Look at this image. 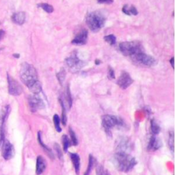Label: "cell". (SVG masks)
<instances>
[{
  "mask_svg": "<svg viewBox=\"0 0 175 175\" xmlns=\"http://www.w3.org/2000/svg\"><path fill=\"white\" fill-rule=\"evenodd\" d=\"M133 80L127 71H123L117 80V85L122 90H126L133 83Z\"/></svg>",
  "mask_w": 175,
  "mask_h": 175,
  "instance_id": "11",
  "label": "cell"
},
{
  "mask_svg": "<svg viewBox=\"0 0 175 175\" xmlns=\"http://www.w3.org/2000/svg\"><path fill=\"white\" fill-rule=\"evenodd\" d=\"M170 62L171 63V65H172V67H173V68L174 69V58L173 57L170 60Z\"/></svg>",
  "mask_w": 175,
  "mask_h": 175,
  "instance_id": "35",
  "label": "cell"
},
{
  "mask_svg": "<svg viewBox=\"0 0 175 175\" xmlns=\"http://www.w3.org/2000/svg\"><path fill=\"white\" fill-rule=\"evenodd\" d=\"M151 128L152 133L153 135H157L160 133L161 131V128L160 125L157 124V122L155 120H152L151 122Z\"/></svg>",
  "mask_w": 175,
  "mask_h": 175,
  "instance_id": "21",
  "label": "cell"
},
{
  "mask_svg": "<svg viewBox=\"0 0 175 175\" xmlns=\"http://www.w3.org/2000/svg\"><path fill=\"white\" fill-rule=\"evenodd\" d=\"M62 144H63L64 151L65 152V153H67V152L68 151L69 146H71V141L70 140H69V138L68 137L67 135H64L63 136H62Z\"/></svg>",
  "mask_w": 175,
  "mask_h": 175,
  "instance_id": "25",
  "label": "cell"
},
{
  "mask_svg": "<svg viewBox=\"0 0 175 175\" xmlns=\"http://www.w3.org/2000/svg\"><path fill=\"white\" fill-rule=\"evenodd\" d=\"M102 126L108 136L112 137V130L114 128H123L125 124L119 117L112 115H105L102 117Z\"/></svg>",
  "mask_w": 175,
  "mask_h": 175,
  "instance_id": "4",
  "label": "cell"
},
{
  "mask_svg": "<svg viewBox=\"0 0 175 175\" xmlns=\"http://www.w3.org/2000/svg\"><path fill=\"white\" fill-rule=\"evenodd\" d=\"M25 13L24 12H18L12 15V21L16 24L21 25L25 23Z\"/></svg>",
  "mask_w": 175,
  "mask_h": 175,
  "instance_id": "17",
  "label": "cell"
},
{
  "mask_svg": "<svg viewBox=\"0 0 175 175\" xmlns=\"http://www.w3.org/2000/svg\"><path fill=\"white\" fill-rule=\"evenodd\" d=\"M47 167V162L42 156H38L36 159V174L40 175L45 170Z\"/></svg>",
  "mask_w": 175,
  "mask_h": 175,
  "instance_id": "16",
  "label": "cell"
},
{
  "mask_svg": "<svg viewBox=\"0 0 175 175\" xmlns=\"http://www.w3.org/2000/svg\"><path fill=\"white\" fill-rule=\"evenodd\" d=\"M13 56H14V57H16V58H19V57H20V55L18 54H13Z\"/></svg>",
  "mask_w": 175,
  "mask_h": 175,
  "instance_id": "37",
  "label": "cell"
},
{
  "mask_svg": "<svg viewBox=\"0 0 175 175\" xmlns=\"http://www.w3.org/2000/svg\"><path fill=\"white\" fill-rule=\"evenodd\" d=\"M86 24L90 30L98 32L103 27L106 21V16L98 11L89 12L85 17Z\"/></svg>",
  "mask_w": 175,
  "mask_h": 175,
  "instance_id": "3",
  "label": "cell"
},
{
  "mask_svg": "<svg viewBox=\"0 0 175 175\" xmlns=\"http://www.w3.org/2000/svg\"><path fill=\"white\" fill-rule=\"evenodd\" d=\"M88 37V32L87 30L83 29L79 32L75 37L73 39V40L71 41V44L73 45H83L87 43Z\"/></svg>",
  "mask_w": 175,
  "mask_h": 175,
  "instance_id": "13",
  "label": "cell"
},
{
  "mask_svg": "<svg viewBox=\"0 0 175 175\" xmlns=\"http://www.w3.org/2000/svg\"><path fill=\"white\" fill-rule=\"evenodd\" d=\"M122 11H123L124 14L127 15L128 16H131V15L136 16L138 14L137 8H135L133 5H131L130 6L127 4L124 5L123 8H122Z\"/></svg>",
  "mask_w": 175,
  "mask_h": 175,
  "instance_id": "19",
  "label": "cell"
},
{
  "mask_svg": "<svg viewBox=\"0 0 175 175\" xmlns=\"http://www.w3.org/2000/svg\"><path fill=\"white\" fill-rule=\"evenodd\" d=\"M98 3L99 4H111L114 2V0H97Z\"/></svg>",
  "mask_w": 175,
  "mask_h": 175,
  "instance_id": "33",
  "label": "cell"
},
{
  "mask_svg": "<svg viewBox=\"0 0 175 175\" xmlns=\"http://www.w3.org/2000/svg\"><path fill=\"white\" fill-rule=\"evenodd\" d=\"M103 39L107 43V44L111 45H114L116 44V37L114 35L105 36L103 37Z\"/></svg>",
  "mask_w": 175,
  "mask_h": 175,
  "instance_id": "27",
  "label": "cell"
},
{
  "mask_svg": "<svg viewBox=\"0 0 175 175\" xmlns=\"http://www.w3.org/2000/svg\"><path fill=\"white\" fill-rule=\"evenodd\" d=\"M162 146V141L160 140V138L157 137V135H152L148 141V150L151 151H155Z\"/></svg>",
  "mask_w": 175,
  "mask_h": 175,
  "instance_id": "14",
  "label": "cell"
},
{
  "mask_svg": "<svg viewBox=\"0 0 175 175\" xmlns=\"http://www.w3.org/2000/svg\"><path fill=\"white\" fill-rule=\"evenodd\" d=\"M37 6L38 8H41L47 13H52L54 11V7L51 4H47V3H41V4H37Z\"/></svg>",
  "mask_w": 175,
  "mask_h": 175,
  "instance_id": "22",
  "label": "cell"
},
{
  "mask_svg": "<svg viewBox=\"0 0 175 175\" xmlns=\"http://www.w3.org/2000/svg\"><path fill=\"white\" fill-rule=\"evenodd\" d=\"M113 163L119 171L128 173L137 164V161L133 157L127 153L116 152L113 157Z\"/></svg>",
  "mask_w": 175,
  "mask_h": 175,
  "instance_id": "2",
  "label": "cell"
},
{
  "mask_svg": "<svg viewBox=\"0 0 175 175\" xmlns=\"http://www.w3.org/2000/svg\"><path fill=\"white\" fill-rule=\"evenodd\" d=\"M38 141L39 144H40L41 146H42V148H43V150H45V151L47 153V155L49 157H51V159H54V153H53V152L51 151V150L47 146H46V145L43 143V141L42 140V137H41V133L40 131L38 133Z\"/></svg>",
  "mask_w": 175,
  "mask_h": 175,
  "instance_id": "20",
  "label": "cell"
},
{
  "mask_svg": "<svg viewBox=\"0 0 175 175\" xmlns=\"http://www.w3.org/2000/svg\"><path fill=\"white\" fill-rule=\"evenodd\" d=\"M131 58L136 64L146 66V67H153L157 65L156 59L150 55L145 54L144 52L135 54L131 57Z\"/></svg>",
  "mask_w": 175,
  "mask_h": 175,
  "instance_id": "6",
  "label": "cell"
},
{
  "mask_svg": "<svg viewBox=\"0 0 175 175\" xmlns=\"http://www.w3.org/2000/svg\"><path fill=\"white\" fill-rule=\"evenodd\" d=\"M69 133H70L71 141L72 142V144L74 145V146H77V145L78 144L77 138V136H76L75 132L71 127L69 128Z\"/></svg>",
  "mask_w": 175,
  "mask_h": 175,
  "instance_id": "28",
  "label": "cell"
},
{
  "mask_svg": "<svg viewBox=\"0 0 175 175\" xmlns=\"http://www.w3.org/2000/svg\"><path fill=\"white\" fill-rule=\"evenodd\" d=\"M28 104L32 112H36L45 108L43 100L40 96L37 95V94L29 95L28 98Z\"/></svg>",
  "mask_w": 175,
  "mask_h": 175,
  "instance_id": "8",
  "label": "cell"
},
{
  "mask_svg": "<svg viewBox=\"0 0 175 175\" xmlns=\"http://www.w3.org/2000/svg\"><path fill=\"white\" fill-rule=\"evenodd\" d=\"M56 76H57L58 80L60 82V84L62 85L63 84V82L65 80V78H66V71L64 68H62L60 69V71L58 72V73L56 74Z\"/></svg>",
  "mask_w": 175,
  "mask_h": 175,
  "instance_id": "26",
  "label": "cell"
},
{
  "mask_svg": "<svg viewBox=\"0 0 175 175\" xmlns=\"http://www.w3.org/2000/svg\"><path fill=\"white\" fill-rule=\"evenodd\" d=\"M168 145H169L170 149L173 153V150H174V133H173V131H171L169 133V136H168Z\"/></svg>",
  "mask_w": 175,
  "mask_h": 175,
  "instance_id": "29",
  "label": "cell"
},
{
  "mask_svg": "<svg viewBox=\"0 0 175 175\" xmlns=\"http://www.w3.org/2000/svg\"><path fill=\"white\" fill-rule=\"evenodd\" d=\"M20 77L21 81L27 86L34 94H40L42 87L38 80V75L36 68L31 64L24 62L20 69Z\"/></svg>",
  "mask_w": 175,
  "mask_h": 175,
  "instance_id": "1",
  "label": "cell"
},
{
  "mask_svg": "<svg viewBox=\"0 0 175 175\" xmlns=\"http://www.w3.org/2000/svg\"><path fill=\"white\" fill-rule=\"evenodd\" d=\"M65 62L69 70L72 72H77L85 65V62L84 61L79 58L75 52H72L70 57L65 59Z\"/></svg>",
  "mask_w": 175,
  "mask_h": 175,
  "instance_id": "7",
  "label": "cell"
},
{
  "mask_svg": "<svg viewBox=\"0 0 175 175\" xmlns=\"http://www.w3.org/2000/svg\"><path fill=\"white\" fill-rule=\"evenodd\" d=\"M8 107H7L6 110H3V111L0 113V147L2 146L4 141V123L6 117L8 114Z\"/></svg>",
  "mask_w": 175,
  "mask_h": 175,
  "instance_id": "15",
  "label": "cell"
},
{
  "mask_svg": "<svg viewBox=\"0 0 175 175\" xmlns=\"http://www.w3.org/2000/svg\"><path fill=\"white\" fill-rule=\"evenodd\" d=\"M101 63V61L100 60H98V59H97V60L95 61V64L96 65H99Z\"/></svg>",
  "mask_w": 175,
  "mask_h": 175,
  "instance_id": "36",
  "label": "cell"
},
{
  "mask_svg": "<svg viewBox=\"0 0 175 175\" xmlns=\"http://www.w3.org/2000/svg\"><path fill=\"white\" fill-rule=\"evenodd\" d=\"M96 173L97 175H104L105 172L104 171L103 168L100 164H97V168H96Z\"/></svg>",
  "mask_w": 175,
  "mask_h": 175,
  "instance_id": "32",
  "label": "cell"
},
{
  "mask_svg": "<svg viewBox=\"0 0 175 175\" xmlns=\"http://www.w3.org/2000/svg\"><path fill=\"white\" fill-rule=\"evenodd\" d=\"M71 159L73 164L75 170V173L77 174H80V157L77 153H70Z\"/></svg>",
  "mask_w": 175,
  "mask_h": 175,
  "instance_id": "18",
  "label": "cell"
},
{
  "mask_svg": "<svg viewBox=\"0 0 175 175\" xmlns=\"http://www.w3.org/2000/svg\"><path fill=\"white\" fill-rule=\"evenodd\" d=\"M7 80L8 84V92L12 95H19L22 94L23 87L17 81L13 78L9 74L7 75Z\"/></svg>",
  "mask_w": 175,
  "mask_h": 175,
  "instance_id": "9",
  "label": "cell"
},
{
  "mask_svg": "<svg viewBox=\"0 0 175 175\" xmlns=\"http://www.w3.org/2000/svg\"><path fill=\"white\" fill-rule=\"evenodd\" d=\"M132 148H133V143L127 137H122L118 138L116 143V152H124L128 153V152L131 150Z\"/></svg>",
  "mask_w": 175,
  "mask_h": 175,
  "instance_id": "10",
  "label": "cell"
},
{
  "mask_svg": "<svg viewBox=\"0 0 175 175\" xmlns=\"http://www.w3.org/2000/svg\"><path fill=\"white\" fill-rule=\"evenodd\" d=\"M95 162H96V160L94 158V157L92 156V155L90 154V156H89V162H88V168H87L86 171H85L84 175H89V174H90L91 170H92V168H93L94 165L95 164Z\"/></svg>",
  "mask_w": 175,
  "mask_h": 175,
  "instance_id": "24",
  "label": "cell"
},
{
  "mask_svg": "<svg viewBox=\"0 0 175 175\" xmlns=\"http://www.w3.org/2000/svg\"><path fill=\"white\" fill-rule=\"evenodd\" d=\"M53 120H54V124L55 130L57 131L58 133H60L62 131V128L60 127V118L59 117V115L55 114L54 115V117H53Z\"/></svg>",
  "mask_w": 175,
  "mask_h": 175,
  "instance_id": "23",
  "label": "cell"
},
{
  "mask_svg": "<svg viewBox=\"0 0 175 175\" xmlns=\"http://www.w3.org/2000/svg\"><path fill=\"white\" fill-rule=\"evenodd\" d=\"M54 146L56 152V154H57L59 159H60V160L63 159V154H62V152L60 149V146H59V144L57 143H55Z\"/></svg>",
  "mask_w": 175,
  "mask_h": 175,
  "instance_id": "30",
  "label": "cell"
},
{
  "mask_svg": "<svg viewBox=\"0 0 175 175\" xmlns=\"http://www.w3.org/2000/svg\"><path fill=\"white\" fill-rule=\"evenodd\" d=\"M2 157L6 160H9L13 157L15 154L14 147L8 140H4L2 144Z\"/></svg>",
  "mask_w": 175,
  "mask_h": 175,
  "instance_id": "12",
  "label": "cell"
},
{
  "mask_svg": "<svg viewBox=\"0 0 175 175\" xmlns=\"http://www.w3.org/2000/svg\"><path fill=\"white\" fill-rule=\"evenodd\" d=\"M4 35H5V32L3 30H0V40L4 37Z\"/></svg>",
  "mask_w": 175,
  "mask_h": 175,
  "instance_id": "34",
  "label": "cell"
},
{
  "mask_svg": "<svg viewBox=\"0 0 175 175\" xmlns=\"http://www.w3.org/2000/svg\"><path fill=\"white\" fill-rule=\"evenodd\" d=\"M120 51L126 57H133L135 54L142 52L143 48L139 41H125L119 44Z\"/></svg>",
  "mask_w": 175,
  "mask_h": 175,
  "instance_id": "5",
  "label": "cell"
},
{
  "mask_svg": "<svg viewBox=\"0 0 175 175\" xmlns=\"http://www.w3.org/2000/svg\"><path fill=\"white\" fill-rule=\"evenodd\" d=\"M107 76L110 80H113L115 78V73L113 68L111 67L110 66L108 67V71H107Z\"/></svg>",
  "mask_w": 175,
  "mask_h": 175,
  "instance_id": "31",
  "label": "cell"
}]
</instances>
